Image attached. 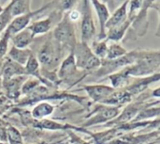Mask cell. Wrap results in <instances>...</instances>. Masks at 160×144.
Listing matches in <instances>:
<instances>
[{"label":"cell","instance_id":"obj_1","mask_svg":"<svg viewBox=\"0 0 160 144\" xmlns=\"http://www.w3.org/2000/svg\"><path fill=\"white\" fill-rule=\"evenodd\" d=\"M159 50H135L134 62L123 70L130 77H146L159 73Z\"/></svg>","mask_w":160,"mask_h":144},{"label":"cell","instance_id":"obj_2","mask_svg":"<svg viewBox=\"0 0 160 144\" xmlns=\"http://www.w3.org/2000/svg\"><path fill=\"white\" fill-rule=\"evenodd\" d=\"M65 51L59 43L52 38V32L49 33L47 39L39 47L36 58L40 65L41 70L55 71L62 62Z\"/></svg>","mask_w":160,"mask_h":144},{"label":"cell","instance_id":"obj_3","mask_svg":"<svg viewBox=\"0 0 160 144\" xmlns=\"http://www.w3.org/2000/svg\"><path fill=\"white\" fill-rule=\"evenodd\" d=\"M52 36L63 48L65 53H68V55L73 52L78 42L76 39L75 25L69 20L68 12L64 13L62 19L53 27Z\"/></svg>","mask_w":160,"mask_h":144},{"label":"cell","instance_id":"obj_4","mask_svg":"<svg viewBox=\"0 0 160 144\" xmlns=\"http://www.w3.org/2000/svg\"><path fill=\"white\" fill-rule=\"evenodd\" d=\"M56 74L60 81V85L64 84L65 86H67L68 90L80 83L82 79L85 78V76L89 75L88 73L81 71L77 68L73 53L68 54L62 60Z\"/></svg>","mask_w":160,"mask_h":144},{"label":"cell","instance_id":"obj_5","mask_svg":"<svg viewBox=\"0 0 160 144\" xmlns=\"http://www.w3.org/2000/svg\"><path fill=\"white\" fill-rule=\"evenodd\" d=\"M72 53L77 68L88 73L89 75L98 70L101 64V60L93 54L90 46L82 42H77Z\"/></svg>","mask_w":160,"mask_h":144},{"label":"cell","instance_id":"obj_6","mask_svg":"<svg viewBox=\"0 0 160 144\" xmlns=\"http://www.w3.org/2000/svg\"><path fill=\"white\" fill-rule=\"evenodd\" d=\"M81 12V42L90 45L96 39V25L90 1H79Z\"/></svg>","mask_w":160,"mask_h":144},{"label":"cell","instance_id":"obj_7","mask_svg":"<svg viewBox=\"0 0 160 144\" xmlns=\"http://www.w3.org/2000/svg\"><path fill=\"white\" fill-rule=\"evenodd\" d=\"M95 108V110H93L90 115H88V117L90 118L84 124V126H92L110 121L112 122L118 117L122 110V108L118 107H111L101 104L96 106Z\"/></svg>","mask_w":160,"mask_h":144},{"label":"cell","instance_id":"obj_8","mask_svg":"<svg viewBox=\"0 0 160 144\" xmlns=\"http://www.w3.org/2000/svg\"><path fill=\"white\" fill-rule=\"evenodd\" d=\"M154 1H143L142 8L137 13V15L134 17L130 28L128 31V33L131 32V35L134 34L133 40H136L139 37H143L147 33V29L149 26V21H148V10L152 8ZM129 35V37H131Z\"/></svg>","mask_w":160,"mask_h":144},{"label":"cell","instance_id":"obj_9","mask_svg":"<svg viewBox=\"0 0 160 144\" xmlns=\"http://www.w3.org/2000/svg\"><path fill=\"white\" fill-rule=\"evenodd\" d=\"M63 15H64V12L62 11L61 8L55 9V10L52 11L51 14L47 18L32 22L28 25V28L31 30L34 37L44 35V34L50 32L51 29L52 28V26L53 25L55 26L59 23V21L62 19Z\"/></svg>","mask_w":160,"mask_h":144},{"label":"cell","instance_id":"obj_10","mask_svg":"<svg viewBox=\"0 0 160 144\" xmlns=\"http://www.w3.org/2000/svg\"><path fill=\"white\" fill-rule=\"evenodd\" d=\"M52 4V2L49 3L48 5H45L43 7H41L40 8L35 10V11H31L30 13H27V14H23V15H21V16H17V17H14L11 22L9 23L8 26L7 27V29L5 30V33L8 34L10 38L17 34L18 32L25 29L31 23H32V20L35 16H37L38 14L39 13H42L44 10H46V8H48Z\"/></svg>","mask_w":160,"mask_h":144},{"label":"cell","instance_id":"obj_11","mask_svg":"<svg viewBox=\"0 0 160 144\" xmlns=\"http://www.w3.org/2000/svg\"><path fill=\"white\" fill-rule=\"evenodd\" d=\"M88 95V97L94 102L98 104H103L110 95L115 91L112 87L102 84H93V85H84L82 88Z\"/></svg>","mask_w":160,"mask_h":144},{"label":"cell","instance_id":"obj_12","mask_svg":"<svg viewBox=\"0 0 160 144\" xmlns=\"http://www.w3.org/2000/svg\"><path fill=\"white\" fill-rule=\"evenodd\" d=\"M159 73L146 77H135L132 81H130L128 86L125 88V90L134 98L139 94L143 93L151 83L158 82L159 80Z\"/></svg>","mask_w":160,"mask_h":144},{"label":"cell","instance_id":"obj_13","mask_svg":"<svg viewBox=\"0 0 160 144\" xmlns=\"http://www.w3.org/2000/svg\"><path fill=\"white\" fill-rule=\"evenodd\" d=\"M90 2H91L92 7H94V8L96 10L97 16H98V22H99V33L96 40H100V41L106 40V25L111 16L110 10L107 7L106 3L103 1L93 0Z\"/></svg>","mask_w":160,"mask_h":144},{"label":"cell","instance_id":"obj_14","mask_svg":"<svg viewBox=\"0 0 160 144\" xmlns=\"http://www.w3.org/2000/svg\"><path fill=\"white\" fill-rule=\"evenodd\" d=\"M27 75L24 67L17 64L16 62L10 60L7 57L2 61V81L9 80L17 76ZM28 76V75H27Z\"/></svg>","mask_w":160,"mask_h":144},{"label":"cell","instance_id":"obj_15","mask_svg":"<svg viewBox=\"0 0 160 144\" xmlns=\"http://www.w3.org/2000/svg\"><path fill=\"white\" fill-rule=\"evenodd\" d=\"M27 77H28L27 75H22V76H17V77L11 78L9 80L2 81L3 88L8 98L17 99L20 96L22 86L23 82L27 79Z\"/></svg>","mask_w":160,"mask_h":144},{"label":"cell","instance_id":"obj_16","mask_svg":"<svg viewBox=\"0 0 160 144\" xmlns=\"http://www.w3.org/2000/svg\"><path fill=\"white\" fill-rule=\"evenodd\" d=\"M33 51L30 48H17L15 46H11L10 49H8V54H7V58H9L10 60L16 62L17 64L24 67L26 62L28 61L29 58L33 55Z\"/></svg>","mask_w":160,"mask_h":144},{"label":"cell","instance_id":"obj_17","mask_svg":"<svg viewBox=\"0 0 160 144\" xmlns=\"http://www.w3.org/2000/svg\"><path fill=\"white\" fill-rule=\"evenodd\" d=\"M128 1H125L110 16L109 21L107 22V25H106V32H107V30H109V29H111L116 25H121L127 21V19H128Z\"/></svg>","mask_w":160,"mask_h":144},{"label":"cell","instance_id":"obj_18","mask_svg":"<svg viewBox=\"0 0 160 144\" xmlns=\"http://www.w3.org/2000/svg\"><path fill=\"white\" fill-rule=\"evenodd\" d=\"M131 23H132V20L128 17L127 21L124 22L123 24H121L119 25H116V26L107 30V32H106V40L107 41H113L115 42H118L122 41L123 38L128 33V31L129 30Z\"/></svg>","mask_w":160,"mask_h":144},{"label":"cell","instance_id":"obj_19","mask_svg":"<svg viewBox=\"0 0 160 144\" xmlns=\"http://www.w3.org/2000/svg\"><path fill=\"white\" fill-rule=\"evenodd\" d=\"M34 39H35V37L33 36L31 30L27 26L25 29L13 35L10 38V41H11L13 46H15L17 48L23 49V48H29L31 43L34 42Z\"/></svg>","mask_w":160,"mask_h":144},{"label":"cell","instance_id":"obj_20","mask_svg":"<svg viewBox=\"0 0 160 144\" xmlns=\"http://www.w3.org/2000/svg\"><path fill=\"white\" fill-rule=\"evenodd\" d=\"M53 112L54 107L52 105L45 101H40L33 108L31 111V117L36 121H41L51 116Z\"/></svg>","mask_w":160,"mask_h":144},{"label":"cell","instance_id":"obj_21","mask_svg":"<svg viewBox=\"0 0 160 144\" xmlns=\"http://www.w3.org/2000/svg\"><path fill=\"white\" fill-rule=\"evenodd\" d=\"M109 79L111 82V87H112L114 90H122L128 86V84L131 81V77L128 76L124 70H121L117 73H114L109 76H107L104 80Z\"/></svg>","mask_w":160,"mask_h":144},{"label":"cell","instance_id":"obj_22","mask_svg":"<svg viewBox=\"0 0 160 144\" xmlns=\"http://www.w3.org/2000/svg\"><path fill=\"white\" fill-rule=\"evenodd\" d=\"M12 18L30 13L31 1H11L8 4Z\"/></svg>","mask_w":160,"mask_h":144},{"label":"cell","instance_id":"obj_23","mask_svg":"<svg viewBox=\"0 0 160 144\" xmlns=\"http://www.w3.org/2000/svg\"><path fill=\"white\" fill-rule=\"evenodd\" d=\"M93 54L100 60L105 59L108 51V41L107 40H94L89 45Z\"/></svg>","mask_w":160,"mask_h":144},{"label":"cell","instance_id":"obj_24","mask_svg":"<svg viewBox=\"0 0 160 144\" xmlns=\"http://www.w3.org/2000/svg\"><path fill=\"white\" fill-rule=\"evenodd\" d=\"M127 53H128V51L126 50V48L124 46H122L118 42H114L108 46L107 56H106L105 59H108V60L117 59V58L124 57Z\"/></svg>","mask_w":160,"mask_h":144},{"label":"cell","instance_id":"obj_25","mask_svg":"<svg viewBox=\"0 0 160 144\" xmlns=\"http://www.w3.org/2000/svg\"><path fill=\"white\" fill-rule=\"evenodd\" d=\"M147 108H150V107H147ZM147 108L142 109L137 114V116L133 119L132 123L145 121L147 119H152L154 117L158 118V116H159V107L158 106H157L155 108Z\"/></svg>","mask_w":160,"mask_h":144},{"label":"cell","instance_id":"obj_26","mask_svg":"<svg viewBox=\"0 0 160 144\" xmlns=\"http://www.w3.org/2000/svg\"><path fill=\"white\" fill-rule=\"evenodd\" d=\"M12 19L13 18L9 12L8 6L7 5L5 8H3V10L0 12V35H2L5 32Z\"/></svg>","mask_w":160,"mask_h":144},{"label":"cell","instance_id":"obj_27","mask_svg":"<svg viewBox=\"0 0 160 144\" xmlns=\"http://www.w3.org/2000/svg\"><path fill=\"white\" fill-rule=\"evenodd\" d=\"M7 141L10 144H22V137L19 130L13 126H9L7 130Z\"/></svg>","mask_w":160,"mask_h":144},{"label":"cell","instance_id":"obj_28","mask_svg":"<svg viewBox=\"0 0 160 144\" xmlns=\"http://www.w3.org/2000/svg\"><path fill=\"white\" fill-rule=\"evenodd\" d=\"M9 40H10V37L4 32L3 36L0 39V61H2L8 54Z\"/></svg>","mask_w":160,"mask_h":144},{"label":"cell","instance_id":"obj_29","mask_svg":"<svg viewBox=\"0 0 160 144\" xmlns=\"http://www.w3.org/2000/svg\"><path fill=\"white\" fill-rule=\"evenodd\" d=\"M0 141H7V132L5 128L0 127Z\"/></svg>","mask_w":160,"mask_h":144},{"label":"cell","instance_id":"obj_30","mask_svg":"<svg viewBox=\"0 0 160 144\" xmlns=\"http://www.w3.org/2000/svg\"><path fill=\"white\" fill-rule=\"evenodd\" d=\"M2 10H3V8H2V7H1V6H0V12H1V11H2Z\"/></svg>","mask_w":160,"mask_h":144},{"label":"cell","instance_id":"obj_31","mask_svg":"<svg viewBox=\"0 0 160 144\" xmlns=\"http://www.w3.org/2000/svg\"><path fill=\"white\" fill-rule=\"evenodd\" d=\"M157 144H159V143H157Z\"/></svg>","mask_w":160,"mask_h":144}]
</instances>
